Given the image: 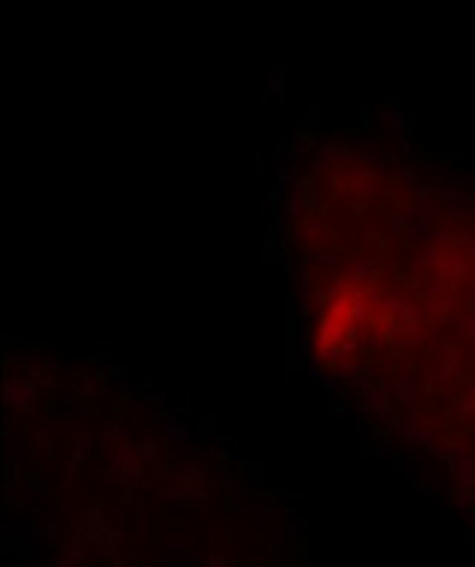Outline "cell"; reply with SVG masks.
Instances as JSON below:
<instances>
[{
    "mask_svg": "<svg viewBox=\"0 0 475 567\" xmlns=\"http://www.w3.org/2000/svg\"><path fill=\"white\" fill-rule=\"evenodd\" d=\"M240 469H243V478H246L249 484H261V481H264V463H261V460L240 463Z\"/></svg>",
    "mask_w": 475,
    "mask_h": 567,
    "instance_id": "7a4b0ae2",
    "label": "cell"
},
{
    "mask_svg": "<svg viewBox=\"0 0 475 567\" xmlns=\"http://www.w3.org/2000/svg\"><path fill=\"white\" fill-rule=\"evenodd\" d=\"M137 389H152V377H143V380L137 383Z\"/></svg>",
    "mask_w": 475,
    "mask_h": 567,
    "instance_id": "5bb4252c",
    "label": "cell"
},
{
    "mask_svg": "<svg viewBox=\"0 0 475 567\" xmlns=\"http://www.w3.org/2000/svg\"><path fill=\"white\" fill-rule=\"evenodd\" d=\"M252 514H255V523L261 526V523H267V520H276L279 517V511L276 508H261V505H255L252 508Z\"/></svg>",
    "mask_w": 475,
    "mask_h": 567,
    "instance_id": "8992f818",
    "label": "cell"
},
{
    "mask_svg": "<svg viewBox=\"0 0 475 567\" xmlns=\"http://www.w3.org/2000/svg\"><path fill=\"white\" fill-rule=\"evenodd\" d=\"M140 460L143 463H155L158 460V449L152 443H140Z\"/></svg>",
    "mask_w": 475,
    "mask_h": 567,
    "instance_id": "ba28073f",
    "label": "cell"
},
{
    "mask_svg": "<svg viewBox=\"0 0 475 567\" xmlns=\"http://www.w3.org/2000/svg\"><path fill=\"white\" fill-rule=\"evenodd\" d=\"M164 434L173 437V440H181V437H190V428L181 425L173 413H167V416H164Z\"/></svg>",
    "mask_w": 475,
    "mask_h": 567,
    "instance_id": "6da1fadb",
    "label": "cell"
},
{
    "mask_svg": "<svg viewBox=\"0 0 475 567\" xmlns=\"http://www.w3.org/2000/svg\"><path fill=\"white\" fill-rule=\"evenodd\" d=\"M229 499H232V502H238V499H249V490H243V487H232V490H229Z\"/></svg>",
    "mask_w": 475,
    "mask_h": 567,
    "instance_id": "7c38bea8",
    "label": "cell"
},
{
    "mask_svg": "<svg viewBox=\"0 0 475 567\" xmlns=\"http://www.w3.org/2000/svg\"><path fill=\"white\" fill-rule=\"evenodd\" d=\"M95 362H98V365H104V362H110V353H98V356H95Z\"/></svg>",
    "mask_w": 475,
    "mask_h": 567,
    "instance_id": "9a60e30c",
    "label": "cell"
},
{
    "mask_svg": "<svg viewBox=\"0 0 475 567\" xmlns=\"http://www.w3.org/2000/svg\"><path fill=\"white\" fill-rule=\"evenodd\" d=\"M368 410H371V407H368V404H365V401H359V404H356V407H354V413H359V416H365V413H368Z\"/></svg>",
    "mask_w": 475,
    "mask_h": 567,
    "instance_id": "4fadbf2b",
    "label": "cell"
},
{
    "mask_svg": "<svg viewBox=\"0 0 475 567\" xmlns=\"http://www.w3.org/2000/svg\"><path fill=\"white\" fill-rule=\"evenodd\" d=\"M137 532H140V538H146L149 535V511L143 508H137Z\"/></svg>",
    "mask_w": 475,
    "mask_h": 567,
    "instance_id": "52a82bcc",
    "label": "cell"
},
{
    "mask_svg": "<svg viewBox=\"0 0 475 567\" xmlns=\"http://www.w3.org/2000/svg\"><path fill=\"white\" fill-rule=\"evenodd\" d=\"M282 77H285V71L282 68H273L270 71V89L279 95V101H285V89H282Z\"/></svg>",
    "mask_w": 475,
    "mask_h": 567,
    "instance_id": "277c9868",
    "label": "cell"
},
{
    "mask_svg": "<svg viewBox=\"0 0 475 567\" xmlns=\"http://www.w3.org/2000/svg\"><path fill=\"white\" fill-rule=\"evenodd\" d=\"M285 208H288V214H291V217H297V214H300V193H294V196L288 199V205H285Z\"/></svg>",
    "mask_w": 475,
    "mask_h": 567,
    "instance_id": "30bf717a",
    "label": "cell"
},
{
    "mask_svg": "<svg viewBox=\"0 0 475 567\" xmlns=\"http://www.w3.org/2000/svg\"><path fill=\"white\" fill-rule=\"evenodd\" d=\"M398 434L413 443H428V431H422V428H398Z\"/></svg>",
    "mask_w": 475,
    "mask_h": 567,
    "instance_id": "5b68a950",
    "label": "cell"
},
{
    "mask_svg": "<svg viewBox=\"0 0 475 567\" xmlns=\"http://www.w3.org/2000/svg\"><path fill=\"white\" fill-rule=\"evenodd\" d=\"M24 452V440L21 437H6V457L9 460H18Z\"/></svg>",
    "mask_w": 475,
    "mask_h": 567,
    "instance_id": "3957f363",
    "label": "cell"
},
{
    "mask_svg": "<svg viewBox=\"0 0 475 567\" xmlns=\"http://www.w3.org/2000/svg\"><path fill=\"white\" fill-rule=\"evenodd\" d=\"M306 526V520H300V517H294V514H288V523H285V532H300Z\"/></svg>",
    "mask_w": 475,
    "mask_h": 567,
    "instance_id": "9c48e42d",
    "label": "cell"
},
{
    "mask_svg": "<svg viewBox=\"0 0 475 567\" xmlns=\"http://www.w3.org/2000/svg\"><path fill=\"white\" fill-rule=\"evenodd\" d=\"M167 401V395H161V392H146L143 395V404H164Z\"/></svg>",
    "mask_w": 475,
    "mask_h": 567,
    "instance_id": "8fae6325",
    "label": "cell"
}]
</instances>
